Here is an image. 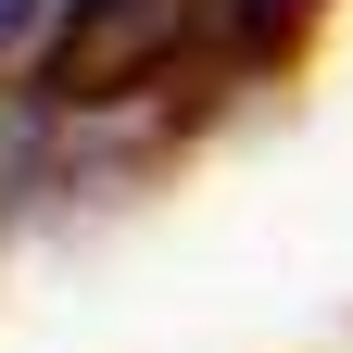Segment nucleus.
<instances>
[{
    "label": "nucleus",
    "instance_id": "nucleus-1",
    "mask_svg": "<svg viewBox=\"0 0 353 353\" xmlns=\"http://www.w3.org/2000/svg\"><path fill=\"white\" fill-rule=\"evenodd\" d=\"M176 38H190V0H76L51 88L63 101H126V88H176Z\"/></svg>",
    "mask_w": 353,
    "mask_h": 353
},
{
    "label": "nucleus",
    "instance_id": "nucleus-2",
    "mask_svg": "<svg viewBox=\"0 0 353 353\" xmlns=\"http://www.w3.org/2000/svg\"><path fill=\"white\" fill-rule=\"evenodd\" d=\"M303 26H316V0H190L176 63H202V76H252V63H278Z\"/></svg>",
    "mask_w": 353,
    "mask_h": 353
},
{
    "label": "nucleus",
    "instance_id": "nucleus-3",
    "mask_svg": "<svg viewBox=\"0 0 353 353\" xmlns=\"http://www.w3.org/2000/svg\"><path fill=\"white\" fill-rule=\"evenodd\" d=\"M26 26H38V0H0V51H26Z\"/></svg>",
    "mask_w": 353,
    "mask_h": 353
}]
</instances>
